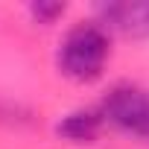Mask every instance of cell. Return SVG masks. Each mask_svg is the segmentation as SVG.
Segmentation results:
<instances>
[{
  "instance_id": "cell-1",
  "label": "cell",
  "mask_w": 149,
  "mask_h": 149,
  "mask_svg": "<svg viewBox=\"0 0 149 149\" xmlns=\"http://www.w3.org/2000/svg\"><path fill=\"white\" fill-rule=\"evenodd\" d=\"M111 58V38L100 21H82L70 26L58 44V70L73 82H94Z\"/></svg>"
},
{
  "instance_id": "cell-2",
  "label": "cell",
  "mask_w": 149,
  "mask_h": 149,
  "mask_svg": "<svg viewBox=\"0 0 149 149\" xmlns=\"http://www.w3.org/2000/svg\"><path fill=\"white\" fill-rule=\"evenodd\" d=\"M100 114L117 132L149 140V88L129 82L114 85L100 102Z\"/></svg>"
},
{
  "instance_id": "cell-3",
  "label": "cell",
  "mask_w": 149,
  "mask_h": 149,
  "mask_svg": "<svg viewBox=\"0 0 149 149\" xmlns=\"http://www.w3.org/2000/svg\"><path fill=\"white\" fill-rule=\"evenodd\" d=\"M100 24L117 29L126 38H149V3L146 0H123V3L100 6Z\"/></svg>"
},
{
  "instance_id": "cell-4",
  "label": "cell",
  "mask_w": 149,
  "mask_h": 149,
  "mask_svg": "<svg viewBox=\"0 0 149 149\" xmlns=\"http://www.w3.org/2000/svg\"><path fill=\"white\" fill-rule=\"evenodd\" d=\"M105 120L100 114V108H88V111H73L58 123V134L73 140V143H94L97 134L102 132Z\"/></svg>"
},
{
  "instance_id": "cell-5",
  "label": "cell",
  "mask_w": 149,
  "mask_h": 149,
  "mask_svg": "<svg viewBox=\"0 0 149 149\" xmlns=\"http://www.w3.org/2000/svg\"><path fill=\"white\" fill-rule=\"evenodd\" d=\"M29 12L38 24H53L58 15H64V3H32Z\"/></svg>"
}]
</instances>
